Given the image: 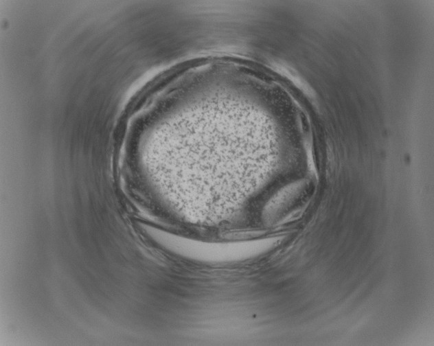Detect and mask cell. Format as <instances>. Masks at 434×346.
I'll return each mask as SVG.
<instances>
[{
	"instance_id": "obj_1",
	"label": "cell",
	"mask_w": 434,
	"mask_h": 346,
	"mask_svg": "<svg viewBox=\"0 0 434 346\" xmlns=\"http://www.w3.org/2000/svg\"><path fill=\"white\" fill-rule=\"evenodd\" d=\"M148 233L156 242L173 253L207 262L241 260L267 246L258 242H204L151 227Z\"/></svg>"
}]
</instances>
